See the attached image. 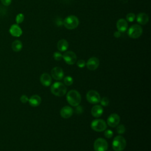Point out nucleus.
<instances>
[{"mask_svg": "<svg viewBox=\"0 0 151 151\" xmlns=\"http://www.w3.org/2000/svg\"><path fill=\"white\" fill-rule=\"evenodd\" d=\"M67 101L68 103L72 106L76 107L77 106H78L81 100V97L80 94L75 90H71L69 91L66 96Z\"/></svg>", "mask_w": 151, "mask_h": 151, "instance_id": "f257e3e1", "label": "nucleus"}, {"mask_svg": "<svg viewBox=\"0 0 151 151\" xmlns=\"http://www.w3.org/2000/svg\"><path fill=\"white\" fill-rule=\"evenodd\" d=\"M51 92L54 96L61 97L65 94L67 92V88L63 83L57 81L52 84L50 88Z\"/></svg>", "mask_w": 151, "mask_h": 151, "instance_id": "f03ea898", "label": "nucleus"}, {"mask_svg": "<svg viewBox=\"0 0 151 151\" xmlns=\"http://www.w3.org/2000/svg\"><path fill=\"white\" fill-rule=\"evenodd\" d=\"M126 146V141L125 139L118 135L116 136L112 142V147L114 151H123Z\"/></svg>", "mask_w": 151, "mask_h": 151, "instance_id": "7ed1b4c3", "label": "nucleus"}, {"mask_svg": "<svg viewBox=\"0 0 151 151\" xmlns=\"http://www.w3.org/2000/svg\"><path fill=\"white\" fill-rule=\"evenodd\" d=\"M78 24L79 20L75 15H69L63 21V25L68 29H74L78 27Z\"/></svg>", "mask_w": 151, "mask_h": 151, "instance_id": "20e7f679", "label": "nucleus"}, {"mask_svg": "<svg viewBox=\"0 0 151 151\" xmlns=\"http://www.w3.org/2000/svg\"><path fill=\"white\" fill-rule=\"evenodd\" d=\"M91 127L96 132H103L107 129V123L102 119H97L92 121L91 123Z\"/></svg>", "mask_w": 151, "mask_h": 151, "instance_id": "39448f33", "label": "nucleus"}, {"mask_svg": "<svg viewBox=\"0 0 151 151\" xmlns=\"http://www.w3.org/2000/svg\"><path fill=\"white\" fill-rule=\"evenodd\" d=\"M143 32L142 28L138 24H134L132 25L128 29L127 34L129 36L133 39H136L141 36Z\"/></svg>", "mask_w": 151, "mask_h": 151, "instance_id": "423d86ee", "label": "nucleus"}, {"mask_svg": "<svg viewBox=\"0 0 151 151\" xmlns=\"http://www.w3.org/2000/svg\"><path fill=\"white\" fill-rule=\"evenodd\" d=\"M93 147L95 151H106L108 148V143L105 139L99 137L94 141Z\"/></svg>", "mask_w": 151, "mask_h": 151, "instance_id": "0eeeda50", "label": "nucleus"}, {"mask_svg": "<svg viewBox=\"0 0 151 151\" xmlns=\"http://www.w3.org/2000/svg\"><path fill=\"white\" fill-rule=\"evenodd\" d=\"M87 100L91 104H97L100 101V96L99 93L95 90H90L86 94Z\"/></svg>", "mask_w": 151, "mask_h": 151, "instance_id": "6e6552de", "label": "nucleus"}, {"mask_svg": "<svg viewBox=\"0 0 151 151\" xmlns=\"http://www.w3.org/2000/svg\"><path fill=\"white\" fill-rule=\"evenodd\" d=\"M63 58L64 61L69 65H73L75 64L77 60L76 54L73 51H66L63 55Z\"/></svg>", "mask_w": 151, "mask_h": 151, "instance_id": "1a4fd4ad", "label": "nucleus"}, {"mask_svg": "<svg viewBox=\"0 0 151 151\" xmlns=\"http://www.w3.org/2000/svg\"><path fill=\"white\" fill-rule=\"evenodd\" d=\"M120 120V117L117 114L112 113L108 117L107 123L109 126L111 127H115L119 124Z\"/></svg>", "mask_w": 151, "mask_h": 151, "instance_id": "9d476101", "label": "nucleus"}, {"mask_svg": "<svg viewBox=\"0 0 151 151\" xmlns=\"http://www.w3.org/2000/svg\"><path fill=\"white\" fill-rule=\"evenodd\" d=\"M86 65L88 70L91 71L95 70L98 68L99 65V60L97 57H91L88 60Z\"/></svg>", "mask_w": 151, "mask_h": 151, "instance_id": "9b49d317", "label": "nucleus"}, {"mask_svg": "<svg viewBox=\"0 0 151 151\" xmlns=\"http://www.w3.org/2000/svg\"><path fill=\"white\" fill-rule=\"evenodd\" d=\"M52 77L56 80H61L64 77V71L59 67H54L51 71Z\"/></svg>", "mask_w": 151, "mask_h": 151, "instance_id": "f8f14e48", "label": "nucleus"}, {"mask_svg": "<svg viewBox=\"0 0 151 151\" xmlns=\"http://www.w3.org/2000/svg\"><path fill=\"white\" fill-rule=\"evenodd\" d=\"M60 113L62 117L64 119H68L73 115V109L70 106H65L61 109Z\"/></svg>", "mask_w": 151, "mask_h": 151, "instance_id": "ddd939ff", "label": "nucleus"}, {"mask_svg": "<svg viewBox=\"0 0 151 151\" xmlns=\"http://www.w3.org/2000/svg\"><path fill=\"white\" fill-rule=\"evenodd\" d=\"M9 32L11 35L16 37H20L22 34V31L21 27L17 24L12 25L10 27Z\"/></svg>", "mask_w": 151, "mask_h": 151, "instance_id": "4468645a", "label": "nucleus"}, {"mask_svg": "<svg viewBox=\"0 0 151 151\" xmlns=\"http://www.w3.org/2000/svg\"><path fill=\"white\" fill-rule=\"evenodd\" d=\"M40 82L45 87H48L52 82V78L50 74L44 73L40 76Z\"/></svg>", "mask_w": 151, "mask_h": 151, "instance_id": "2eb2a0df", "label": "nucleus"}, {"mask_svg": "<svg viewBox=\"0 0 151 151\" xmlns=\"http://www.w3.org/2000/svg\"><path fill=\"white\" fill-rule=\"evenodd\" d=\"M128 25H127V22L126 19L120 18L119 19L116 23V27L118 29L119 31L121 32H124L125 31L127 30Z\"/></svg>", "mask_w": 151, "mask_h": 151, "instance_id": "dca6fc26", "label": "nucleus"}, {"mask_svg": "<svg viewBox=\"0 0 151 151\" xmlns=\"http://www.w3.org/2000/svg\"><path fill=\"white\" fill-rule=\"evenodd\" d=\"M103 113V109L101 106L96 105L93 106L91 110V113L94 117H100Z\"/></svg>", "mask_w": 151, "mask_h": 151, "instance_id": "f3484780", "label": "nucleus"}, {"mask_svg": "<svg viewBox=\"0 0 151 151\" xmlns=\"http://www.w3.org/2000/svg\"><path fill=\"white\" fill-rule=\"evenodd\" d=\"M29 104L32 107H37L41 103V98L38 95H33L28 99Z\"/></svg>", "mask_w": 151, "mask_h": 151, "instance_id": "a211bd4d", "label": "nucleus"}, {"mask_svg": "<svg viewBox=\"0 0 151 151\" xmlns=\"http://www.w3.org/2000/svg\"><path fill=\"white\" fill-rule=\"evenodd\" d=\"M136 20L139 24L141 25H145L149 21V17L146 13L140 12L137 15Z\"/></svg>", "mask_w": 151, "mask_h": 151, "instance_id": "6ab92c4d", "label": "nucleus"}, {"mask_svg": "<svg viewBox=\"0 0 151 151\" xmlns=\"http://www.w3.org/2000/svg\"><path fill=\"white\" fill-rule=\"evenodd\" d=\"M57 47L60 51H61V52L65 51L67 50V48L68 47V42L67 40H65L64 39L60 40L57 42Z\"/></svg>", "mask_w": 151, "mask_h": 151, "instance_id": "aec40b11", "label": "nucleus"}, {"mask_svg": "<svg viewBox=\"0 0 151 151\" xmlns=\"http://www.w3.org/2000/svg\"><path fill=\"white\" fill-rule=\"evenodd\" d=\"M12 49L15 52H19L20 51L22 48V43L19 40H15L13 41L11 45Z\"/></svg>", "mask_w": 151, "mask_h": 151, "instance_id": "412c9836", "label": "nucleus"}, {"mask_svg": "<svg viewBox=\"0 0 151 151\" xmlns=\"http://www.w3.org/2000/svg\"><path fill=\"white\" fill-rule=\"evenodd\" d=\"M73 79L72 78V77L71 76H66L64 77V84L67 86H70L71 85L73 84Z\"/></svg>", "mask_w": 151, "mask_h": 151, "instance_id": "4be33fe9", "label": "nucleus"}, {"mask_svg": "<svg viewBox=\"0 0 151 151\" xmlns=\"http://www.w3.org/2000/svg\"><path fill=\"white\" fill-rule=\"evenodd\" d=\"M24 19V15L22 13H19L18 14L17 17H16V18H15V21H16V22L17 24H21L23 22Z\"/></svg>", "mask_w": 151, "mask_h": 151, "instance_id": "5701e85b", "label": "nucleus"}, {"mask_svg": "<svg viewBox=\"0 0 151 151\" xmlns=\"http://www.w3.org/2000/svg\"><path fill=\"white\" fill-rule=\"evenodd\" d=\"M117 126L116 128L117 133H118L119 134H123L125 132L126 127L123 124H120L119 126L117 125Z\"/></svg>", "mask_w": 151, "mask_h": 151, "instance_id": "b1692460", "label": "nucleus"}, {"mask_svg": "<svg viewBox=\"0 0 151 151\" xmlns=\"http://www.w3.org/2000/svg\"><path fill=\"white\" fill-rule=\"evenodd\" d=\"M136 18V15L134 13H132V12H130V13H129L127 14L126 17V21H128L129 22H132Z\"/></svg>", "mask_w": 151, "mask_h": 151, "instance_id": "393cba45", "label": "nucleus"}, {"mask_svg": "<svg viewBox=\"0 0 151 151\" xmlns=\"http://www.w3.org/2000/svg\"><path fill=\"white\" fill-rule=\"evenodd\" d=\"M104 136L107 138V139H110L113 137V132L112 130H110V129H107V130H105L104 133Z\"/></svg>", "mask_w": 151, "mask_h": 151, "instance_id": "a878e982", "label": "nucleus"}, {"mask_svg": "<svg viewBox=\"0 0 151 151\" xmlns=\"http://www.w3.org/2000/svg\"><path fill=\"white\" fill-rule=\"evenodd\" d=\"M100 104H101V106H103L104 107H106V106H107V105L109 104V100L107 97H104L101 99H100Z\"/></svg>", "mask_w": 151, "mask_h": 151, "instance_id": "bb28decb", "label": "nucleus"}, {"mask_svg": "<svg viewBox=\"0 0 151 151\" xmlns=\"http://www.w3.org/2000/svg\"><path fill=\"white\" fill-rule=\"evenodd\" d=\"M53 57L56 61H60L63 58V55L60 52H55L53 54Z\"/></svg>", "mask_w": 151, "mask_h": 151, "instance_id": "cd10ccee", "label": "nucleus"}, {"mask_svg": "<svg viewBox=\"0 0 151 151\" xmlns=\"http://www.w3.org/2000/svg\"><path fill=\"white\" fill-rule=\"evenodd\" d=\"M86 63L85 62L84 60H79L77 62V65L79 67V68H83L85 65H86Z\"/></svg>", "mask_w": 151, "mask_h": 151, "instance_id": "c85d7f7f", "label": "nucleus"}, {"mask_svg": "<svg viewBox=\"0 0 151 151\" xmlns=\"http://www.w3.org/2000/svg\"><path fill=\"white\" fill-rule=\"evenodd\" d=\"M83 111V109L81 106H76V109H75V112L77 114H81Z\"/></svg>", "mask_w": 151, "mask_h": 151, "instance_id": "c756f323", "label": "nucleus"}, {"mask_svg": "<svg viewBox=\"0 0 151 151\" xmlns=\"http://www.w3.org/2000/svg\"><path fill=\"white\" fill-rule=\"evenodd\" d=\"M28 99H29L27 97V96L26 95H22L20 97V101L22 103H26L27 102H28Z\"/></svg>", "mask_w": 151, "mask_h": 151, "instance_id": "7c9ffc66", "label": "nucleus"}, {"mask_svg": "<svg viewBox=\"0 0 151 151\" xmlns=\"http://www.w3.org/2000/svg\"><path fill=\"white\" fill-rule=\"evenodd\" d=\"M1 2L2 5L4 6H9L12 2V0H1Z\"/></svg>", "mask_w": 151, "mask_h": 151, "instance_id": "2f4dec72", "label": "nucleus"}, {"mask_svg": "<svg viewBox=\"0 0 151 151\" xmlns=\"http://www.w3.org/2000/svg\"><path fill=\"white\" fill-rule=\"evenodd\" d=\"M114 37L116 38H119L120 36H121V33L120 31H116L114 33Z\"/></svg>", "mask_w": 151, "mask_h": 151, "instance_id": "473e14b6", "label": "nucleus"}]
</instances>
